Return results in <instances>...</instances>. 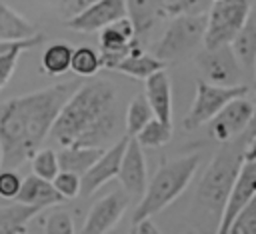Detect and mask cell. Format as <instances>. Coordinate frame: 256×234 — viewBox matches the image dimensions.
Here are the masks:
<instances>
[{
	"label": "cell",
	"mask_w": 256,
	"mask_h": 234,
	"mask_svg": "<svg viewBox=\"0 0 256 234\" xmlns=\"http://www.w3.org/2000/svg\"><path fill=\"white\" fill-rule=\"evenodd\" d=\"M252 10V0H216L208 10L204 48L230 44L244 26Z\"/></svg>",
	"instance_id": "cell-6"
},
{
	"label": "cell",
	"mask_w": 256,
	"mask_h": 234,
	"mask_svg": "<svg viewBox=\"0 0 256 234\" xmlns=\"http://www.w3.org/2000/svg\"><path fill=\"white\" fill-rule=\"evenodd\" d=\"M256 194V160H244L240 164V170L234 178V184L230 188L224 212L220 216L218 222V232L220 234H228V228L234 220V216L240 212V208Z\"/></svg>",
	"instance_id": "cell-13"
},
{
	"label": "cell",
	"mask_w": 256,
	"mask_h": 234,
	"mask_svg": "<svg viewBox=\"0 0 256 234\" xmlns=\"http://www.w3.org/2000/svg\"><path fill=\"white\" fill-rule=\"evenodd\" d=\"M118 182L122 186V190L128 194L130 200H140L144 196L148 178H146V160H144V152L142 146L138 144V140L134 136L128 138V144L124 148L122 154V162H120V170H118Z\"/></svg>",
	"instance_id": "cell-11"
},
{
	"label": "cell",
	"mask_w": 256,
	"mask_h": 234,
	"mask_svg": "<svg viewBox=\"0 0 256 234\" xmlns=\"http://www.w3.org/2000/svg\"><path fill=\"white\" fill-rule=\"evenodd\" d=\"M78 86L76 82L52 84L0 104L2 168H18L40 150L60 108Z\"/></svg>",
	"instance_id": "cell-1"
},
{
	"label": "cell",
	"mask_w": 256,
	"mask_h": 234,
	"mask_svg": "<svg viewBox=\"0 0 256 234\" xmlns=\"http://www.w3.org/2000/svg\"><path fill=\"white\" fill-rule=\"evenodd\" d=\"M32 160V172L44 180H54V176L60 172L58 164V154L52 148H40L34 152Z\"/></svg>",
	"instance_id": "cell-30"
},
{
	"label": "cell",
	"mask_w": 256,
	"mask_h": 234,
	"mask_svg": "<svg viewBox=\"0 0 256 234\" xmlns=\"http://www.w3.org/2000/svg\"><path fill=\"white\" fill-rule=\"evenodd\" d=\"M154 118V112L146 100L144 94H136L128 108H126V116H124V126H126V134L128 136H136L150 120Z\"/></svg>",
	"instance_id": "cell-26"
},
{
	"label": "cell",
	"mask_w": 256,
	"mask_h": 234,
	"mask_svg": "<svg viewBox=\"0 0 256 234\" xmlns=\"http://www.w3.org/2000/svg\"><path fill=\"white\" fill-rule=\"evenodd\" d=\"M56 4V10H58V14L66 20V18H72V16H76V14H80L84 8H88L90 4H94L96 0H54Z\"/></svg>",
	"instance_id": "cell-35"
},
{
	"label": "cell",
	"mask_w": 256,
	"mask_h": 234,
	"mask_svg": "<svg viewBox=\"0 0 256 234\" xmlns=\"http://www.w3.org/2000/svg\"><path fill=\"white\" fill-rule=\"evenodd\" d=\"M20 186H22V178L16 172V168H0V198L16 200Z\"/></svg>",
	"instance_id": "cell-34"
},
{
	"label": "cell",
	"mask_w": 256,
	"mask_h": 234,
	"mask_svg": "<svg viewBox=\"0 0 256 234\" xmlns=\"http://www.w3.org/2000/svg\"><path fill=\"white\" fill-rule=\"evenodd\" d=\"M162 68H166V62L164 60H160L154 54L144 52L142 44H134L132 50L116 66V72H122L126 76L138 78V80H146L150 74H154V72H158Z\"/></svg>",
	"instance_id": "cell-19"
},
{
	"label": "cell",
	"mask_w": 256,
	"mask_h": 234,
	"mask_svg": "<svg viewBox=\"0 0 256 234\" xmlns=\"http://www.w3.org/2000/svg\"><path fill=\"white\" fill-rule=\"evenodd\" d=\"M144 96L156 118L162 122H172V84L168 72L162 68L144 80Z\"/></svg>",
	"instance_id": "cell-15"
},
{
	"label": "cell",
	"mask_w": 256,
	"mask_h": 234,
	"mask_svg": "<svg viewBox=\"0 0 256 234\" xmlns=\"http://www.w3.org/2000/svg\"><path fill=\"white\" fill-rule=\"evenodd\" d=\"M52 184H54V188L58 190V194L64 200L80 196V174H74V172H68V170H60L54 176Z\"/></svg>",
	"instance_id": "cell-33"
},
{
	"label": "cell",
	"mask_w": 256,
	"mask_h": 234,
	"mask_svg": "<svg viewBox=\"0 0 256 234\" xmlns=\"http://www.w3.org/2000/svg\"><path fill=\"white\" fill-rule=\"evenodd\" d=\"M72 52L74 48L64 44V42H56V44H50L44 54H42V70L48 74V76H62L70 70V62H72Z\"/></svg>",
	"instance_id": "cell-25"
},
{
	"label": "cell",
	"mask_w": 256,
	"mask_h": 234,
	"mask_svg": "<svg viewBox=\"0 0 256 234\" xmlns=\"http://www.w3.org/2000/svg\"><path fill=\"white\" fill-rule=\"evenodd\" d=\"M206 14H182L170 18L168 28L164 30L162 38L156 42L152 54L168 64L172 60H180L188 56L200 44L204 46V32L208 20Z\"/></svg>",
	"instance_id": "cell-5"
},
{
	"label": "cell",
	"mask_w": 256,
	"mask_h": 234,
	"mask_svg": "<svg viewBox=\"0 0 256 234\" xmlns=\"http://www.w3.org/2000/svg\"><path fill=\"white\" fill-rule=\"evenodd\" d=\"M200 164V154L192 152L174 160H166L152 180L146 184L144 196L138 200L134 214H132V224L142 220V218H152L154 214L162 212L168 204H172L190 184L194 178L196 170Z\"/></svg>",
	"instance_id": "cell-4"
},
{
	"label": "cell",
	"mask_w": 256,
	"mask_h": 234,
	"mask_svg": "<svg viewBox=\"0 0 256 234\" xmlns=\"http://www.w3.org/2000/svg\"><path fill=\"white\" fill-rule=\"evenodd\" d=\"M210 2H216V0H210Z\"/></svg>",
	"instance_id": "cell-41"
},
{
	"label": "cell",
	"mask_w": 256,
	"mask_h": 234,
	"mask_svg": "<svg viewBox=\"0 0 256 234\" xmlns=\"http://www.w3.org/2000/svg\"><path fill=\"white\" fill-rule=\"evenodd\" d=\"M228 234H256V194L234 216Z\"/></svg>",
	"instance_id": "cell-31"
},
{
	"label": "cell",
	"mask_w": 256,
	"mask_h": 234,
	"mask_svg": "<svg viewBox=\"0 0 256 234\" xmlns=\"http://www.w3.org/2000/svg\"><path fill=\"white\" fill-rule=\"evenodd\" d=\"M250 116H252V102L246 96H238L230 100L214 118L206 122L208 134L220 144L230 142L242 132H246Z\"/></svg>",
	"instance_id": "cell-10"
},
{
	"label": "cell",
	"mask_w": 256,
	"mask_h": 234,
	"mask_svg": "<svg viewBox=\"0 0 256 234\" xmlns=\"http://www.w3.org/2000/svg\"><path fill=\"white\" fill-rule=\"evenodd\" d=\"M36 28L20 16L16 10H12L8 4L0 2V40L4 42H18L36 36Z\"/></svg>",
	"instance_id": "cell-21"
},
{
	"label": "cell",
	"mask_w": 256,
	"mask_h": 234,
	"mask_svg": "<svg viewBox=\"0 0 256 234\" xmlns=\"http://www.w3.org/2000/svg\"><path fill=\"white\" fill-rule=\"evenodd\" d=\"M102 68L100 62V52H96L90 46H78L72 52V62H70V70L76 76H84V78H92L98 70Z\"/></svg>",
	"instance_id": "cell-29"
},
{
	"label": "cell",
	"mask_w": 256,
	"mask_h": 234,
	"mask_svg": "<svg viewBox=\"0 0 256 234\" xmlns=\"http://www.w3.org/2000/svg\"><path fill=\"white\" fill-rule=\"evenodd\" d=\"M0 168H2V148H0Z\"/></svg>",
	"instance_id": "cell-40"
},
{
	"label": "cell",
	"mask_w": 256,
	"mask_h": 234,
	"mask_svg": "<svg viewBox=\"0 0 256 234\" xmlns=\"http://www.w3.org/2000/svg\"><path fill=\"white\" fill-rule=\"evenodd\" d=\"M16 200L22 202V204H30L38 210H48V208L64 202V198L54 188L52 180H44L36 174H30L28 178H22V186L18 190Z\"/></svg>",
	"instance_id": "cell-17"
},
{
	"label": "cell",
	"mask_w": 256,
	"mask_h": 234,
	"mask_svg": "<svg viewBox=\"0 0 256 234\" xmlns=\"http://www.w3.org/2000/svg\"><path fill=\"white\" fill-rule=\"evenodd\" d=\"M42 42H44L42 34H36V36H32V38H26V40L18 42L14 48L6 50L4 54H0V90H2V88L8 84V80L12 78L16 66H18L20 54H22L24 50H28V48H34V46L42 44Z\"/></svg>",
	"instance_id": "cell-28"
},
{
	"label": "cell",
	"mask_w": 256,
	"mask_h": 234,
	"mask_svg": "<svg viewBox=\"0 0 256 234\" xmlns=\"http://www.w3.org/2000/svg\"><path fill=\"white\" fill-rule=\"evenodd\" d=\"M32 230H42V232H48V234H72L76 232L74 228V222H72V216L64 210H54V212H44L42 210L28 222V232Z\"/></svg>",
	"instance_id": "cell-24"
},
{
	"label": "cell",
	"mask_w": 256,
	"mask_h": 234,
	"mask_svg": "<svg viewBox=\"0 0 256 234\" xmlns=\"http://www.w3.org/2000/svg\"><path fill=\"white\" fill-rule=\"evenodd\" d=\"M252 72H254V86H256V58H254V66H252Z\"/></svg>",
	"instance_id": "cell-39"
},
{
	"label": "cell",
	"mask_w": 256,
	"mask_h": 234,
	"mask_svg": "<svg viewBox=\"0 0 256 234\" xmlns=\"http://www.w3.org/2000/svg\"><path fill=\"white\" fill-rule=\"evenodd\" d=\"M196 62H198L200 72L204 74V80L212 84H222V86L240 84L242 66L230 44L216 46V48H204V52L198 54Z\"/></svg>",
	"instance_id": "cell-8"
},
{
	"label": "cell",
	"mask_w": 256,
	"mask_h": 234,
	"mask_svg": "<svg viewBox=\"0 0 256 234\" xmlns=\"http://www.w3.org/2000/svg\"><path fill=\"white\" fill-rule=\"evenodd\" d=\"M246 134H248V136H254V134H256V96H254V100H252V116H250Z\"/></svg>",
	"instance_id": "cell-38"
},
{
	"label": "cell",
	"mask_w": 256,
	"mask_h": 234,
	"mask_svg": "<svg viewBox=\"0 0 256 234\" xmlns=\"http://www.w3.org/2000/svg\"><path fill=\"white\" fill-rule=\"evenodd\" d=\"M244 160H256V134L248 136L244 146Z\"/></svg>",
	"instance_id": "cell-37"
},
{
	"label": "cell",
	"mask_w": 256,
	"mask_h": 234,
	"mask_svg": "<svg viewBox=\"0 0 256 234\" xmlns=\"http://www.w3.org/2000/svg\"><path fill=\"white\" fill-rule=\"evenodd\" d=\"M122 16H128L126 0H96L80 14L66 18L64 26L76 32H96Z\"/></svg>",
	"instance_id": "cell-14"
},
{
	"label": "cell",
	"mask_w": 256,
	"mask_h": 234,
	"mask_svg": "<svg viewBox=\"0 0 256 234\" xmlns=\"http://www.w3.org/2000/svg\"><path fill=\"white\" fill-rule=\"evenodd\" d=\"M128 138L130 136L124 134L122 138H118V142L104 148L102 154L96 158V162L80 176V196L82 198L92 196L98 188H102L106 182H110L118 176L122 154H124V148L128 144Z\"/></svg>",
	"instance_id": "cell-9"
},
{
	"label": "cell",
	"mask_w": 256,
	"mask_h": 234,
	"mask_svg": "<svg viewBox=\"0 0 256 234\" xmlns=\"http://www.w3.org/2000/svg\"><path fill=\"white\" fill-rule=\"evenodd\" d=\"M100 32V52H122L128 54L134 44H142L136 36V28L128 16H122L110 24H106Z\"/></svg>",
	"instance_id": "cell-16"
},
{
	"label": "cell",
	"mask_w": 256,
	"mask_h": 234,
	"mask_svg": "<svg viewBox=\"0 0 256 234\" xmlns=\"http://www.w3.org/2000/svg\"><path fill=\"white\" fill-rule=\"evenodd\" d=\"M134 138L142 148H160L172 140V122H162L154 116Z\"/></svg>",
	"instance_id": "cell-27"
},
{
	"label": "cell",
	"mask_w": 256,
	"mask_h": 234,
	"mask_svg": "<svg viewBox=\"0 0 256 234\" xmlns=\"http://www.w3.org/2000/svg\"><path fill=\"white\" fill-rule=\"evenodd\" d=\"M230 46H232L242 70L254 66V58H256V10H250L244 26L236 34V38L230 42Z\"/></svg>",
	"instance_id": "cell-22"
},
{
	"label": "cell",
	"mask_w": 256,
	"mask_h": 234,
	"mask_svg": "<svg viewBox=\"0 0 256 234\" xmlns=\"http://www.w3.org/2000/svg\"><path fill=\"white\" fill-rule=\"evenodd\" d=\"M40 210L30 204H12L0 208V234H24L28 232V222L38 214Z\"/></svg>",
	"instance_id": "cell-23"
},
{
	"label": "cell",
	"mask_w": 256,
	"mask_h": 234,
	"mask_svg": "<svg viewBox=\"0 0 256 234\" xmlns=\"http://www.w3.org/2000/svg\"><path fill=\"white\" fill-rule=\"evenodd\" d=\"M102 150L104 148L100 146H60V150L56 152L60 170H68L82 176L96 162Z\"/></svg>",
	"instance_id": "cell-20"
},
{
	"label": "cell",
	"mask_w": 256,
	"mask_h": 234,
	"mask_svg": "<svg viewBox=\"0 0 256 234\" xmlns=\"http://www.w3.org/2000/svg\"><path fill=\"white\" fill-rule=\"evenodd\" d=\"M164 0H126L128 18L136 28L138 40L154 30V26L164 20Z\"/></svg>",
	"instance_id": "cell-18"
},
{
	"label": "cell",
	"mask_w": 256,
	"mask_h": 234,
	"mask_svg": "<svg viewBox=\"0 0 256 234\" xmlns=\"http://www.w3.org/2000/svg\"><path fill=\"white\" fill-rule=\"evenodd\" d=\"M248 86L244 84H234V86H222V84H212L208 80H198L196 82V96L194 102L184 116V130H196L202 124H206L210 118H214L230 100L238 96H246Z\"/></svg>",
	"instance_id": "cell-7"
},
{
	"label": "cell",
	"mask_w": 256,
	"mask_h": 234,
	"mask_svg": "<svg viewBox=\"0 0 256 234\" xmlns=\"http://www.w3.org/2000/svg\"><path fill=\"white\" fill-rule=\"evenodd\" d=\"M120 130V108L116 88L104 80L80 84L60 108L50 136L60 146H100L110 144Z\"/></svg>",
	"instance_id": "cell-2"
},
{
	"label": "cell",
	"mask_w": 256,
	"mask_h": 234,
	"mask_svg": "<svg viewBox=\"0 0 256 234\" xmlns=\"http://www.w3.org/2000/svg\"><path fill=\"white\" fill-rule=\"evenodd\" d=\"M248 134L242 132L230 142H224L222 148L214 154L212 162L208 164L206 172L202 174L198 188H196V208L198 212L210 216L218 228L220 216L224 212L230 188L234 184V178L240 170V164L244 162V146H246Z\"/></svg>",
	"instance_id": "cell-3"
},
{
	"label": "cell",
	"mask_w": 256,
	"mask_h": 234,
	"mask_svg": "<svg viewBox=\"0 0 256 234\" xmlns=\"http://www.w3.org/2000/svg\"><path fill=\"white\" fill-rule=\"evenodd\" d=\"M164 20L182 14H206L210 10V0H164Z\"/></svg>",
	"instance_id": "cell-32"
},
{
	"label": "cell",
	"mask_w": 256,
	"mask_h": 234,
	"mask_svg": "<svg viewBox=\"0 0 256 234\" xmlns=\"http://www.w3.org/2000/svg\"><path fill=\"white\" fill-rule=\"evenodd\" d=\"M128 194L120 188L112 190L110 194L102 196L88 212L86 220H84V226L80 228L84 234H104V232H110L116 222L122 218L124 210L128 208Z\"/></svg>",
	"instance_id": "cell-12"
},
{
	"label": "cell",
	"mask_w": 256,
	"mask_h": 234,
	"mask_svg": "<svg viewBox=\"0 0 256 234\" xmlns=\"http://www.w3.org/2000/svg\"><path fill=\"white\" fill-rule=\"evenodd\" d=\"M132 232H134V234H158V228L152 224L150 218H142V220L134 222Z\"/></svg>",
	"instance_id": "cell-36"
}]
</instances>
